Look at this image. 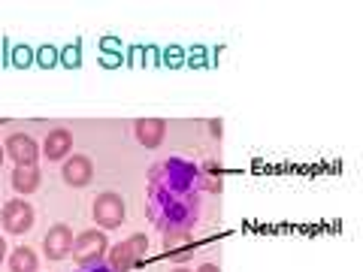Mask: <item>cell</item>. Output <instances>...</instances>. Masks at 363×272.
<instances>
[{
  "instance_id": "7c38bea8",
  "label": "cell",
  "mask_w": 363,
  "mask_h": 272,
  "mask_svg": "<svg viewBox=\"0 0 363 272\" xmlns=\"http://www.w3.org/2000/svg\"><path fill=\"white\" fill-rule=\"evenodd\" d=\"M40 260L33 254V248L21 245V248H13V254H9V272H37Z\"/></svg>"
},
{
  "instance_id": "ba28073f",
  "label": "cell",
  "mask_w": 363,
  "mask_h": 272,
  "mask_svg": "<svg viewBox=\"0 0 363 272\" xmlns=\"http://www.w3.org/2000/svg\"><path fill=\"white\" fill-rule=\"evenodd\" d=\"M61 176H64V181L70 188H85L91 181V176H94V164H91L85 154H73V157H67L64 161Z\"/></svg>"
},
{
  "instance_id": "ac0fdd59",
  "label": "cell",
  "mask_w": 363,
  "mask_h": 272,
  "mask_svg": "<svg viewBox=\"0 0 363 272\" xmlns=\"http://www.w3.org/2000/svg\"><path fill=\"white\" fill-rule=\"evenodd\" d=\"M4 260H6V239L0 236V264H4Z\"/></svg>"
},
{
  "instance_id": "52a82bcc",
  "label": "cell",
  "mask_w": 363,
  "mask_h": 272,
  "mask_svg": "<svg viewBox=\"0 0 363 272\" xmlns=\"http://www.w3.org/2000/svg\"><path fill=\"white\" fill-rule=\"evenodd\" d=\"M6 154L16 161V166H37V157H40V145L33 142V136L25 133H13L6 140Z\"/></svg>"
},
{
  "instance_id": "30bf717a",
  "label": "cell",
  "mask_w": 363,
  "mask_h": 272,
  "mask_svg": "<svg viewBox=\"0 0 363 272\" xmlns=\"http://www.w3.org/2000/svg\"><path fill=\"white\" fill-rule=\"evenodd\" d=\"M70 149H73V133L67 128L49 130V136H45V142H43V154L49 157V161H64Z\"/></svg>"
},
{
  "instance_id": "e0dca14e",
  "label": "cell",
  "mask_w": 363,
  "mask_h": 272,
  "mask_svg": "<svg viewBox=\"0 0 363 272\" xmlns=\"http://www.w3.org/2000/svg\"><path fill=\"white\" fill-rule=\"evenodd\" d=\"M209 130L212 136H221V121H209Z\"/></svg>"
},
{
  "instance_id": "8992f818",
  "label": "cell",
  "mask_w": 363,
  "mask_h": 272,
  "mask_svg": "<svg viewBox=\"0 0 363 272\" xmlns=\"http://www.w3.org/2000/svg\"><path fill=\"white\" fill-rule=\"evenodd\" d=\"M73 230L67 224H55L49 233H45V239H43V251L49 260H64L67 254L73 251Z\"/></svg>"
},
{
  "instance_id": "44dd1931",
  "label": "cell",
  "mask_w": 363,
  "mask_h": 272,
  "mask_svg": "<svg viewBox=\"0 0 363 272\" xmlns=\"http://www.w3.org/2000/svg\"><path fill=\"white\" fill-rule=\"evenodd\" d=\"M173 272H188V269H173Z\"/></svg>"
},
{
  "instance_id": "5b68a950",
  "label": "cell",
  "mask_w": 363,
  "mask_h": 272,
  "mask_svg": "<svg viewBox=\"0 0 363 272\" xmlns=\"http://www.w3.org/2000/svg\"><path fill=\"white\" fill-rule=\"evenodd\" d=\"M91 212H94V224H100L104 230H116L124 221V200H121V194L106 191V194H100L94 200V209Z\"/></svg>"
},
{
  "instance_id": "5bb4252c",
  "label": "cell",
  "mask_w": 363,
  "mask_h": 272,
  "mask_svg": "<svg viewBox=\"0 0 363 272\" xmlns=\"http://www.w3.org/2000/svg\"><path fill=\"white\" fill-rule=\"evenodd\" d=\"M18 67H28L33 61V52L28 49V45H16V58H13Z\"/></svg>"
},
{
  "instance_id": "2e32d148",
  "label": "cell",
  "mask_w": 363,
  "mask_h": 272,
  "mask_svg": "<svg viewBox=\"0 0 363 272\" xmlns=\"http://www.w3.org/2000/svg\"><path fill=\"white\" fill-rule=\"evenodd\" d=\"M79 272H116V269H112L109 264H94V266H82Z\"/></svg>"
},
{
  "instance_id": "d6986e66",
  "label": "cell",
  "mask_w": 363,
  "mask_h": 272,
  "mask_svg": "<svg viewBox=\"0 0 363 272\" xmlns=\"http://www.w3.org/2000/svg\"><path fill=\"white\" fill-rule=\"evenodd\" d=\"M197 272H221V269H218V266H215V264H203V266H200Z\"/></svg>"
},
{
  "instance_id": "4fadbf2b",
  "label": "cell",
  "mask_w": 363,
  "mask_h": 272,
  "mask_svg": "<svg viewBox=\"0 0 363 272\" xmlns=\"http://www.w3.org/2000/svg\"><path fill=\"white\" fill-rule=\"evenodd\" d=\"M37 55H40L37 61H40L43 67H52V64H58V49H55V45H43V49H40Z\"/></svg>"
},
{
  "instance_id": "9c48e42d",
  "label": "cell",
  "mask_w": 363,
  "mask_h": 272,
  "mask_svg": "<svg viewBox=\"0 0 363 272\" xmlns=\"http://www.w3.org/2000/svg\"><path fill=\"white\" fill-rule=\"evenodd\" d=\"M133 130H136V140H140L145 149H157V145L164 142V136H167V121H161V118H140L133 124Z\"/></svg>"
},
{
  "instance_id": "7a4b0ae2",
  "label": "cell",
  "mask_w": 363,
  "mask_h": 272,
  "mask_svg": "<svg viewBox=\"0 0 363 272\" xmlns=\"http://www.w3.org/2000/svg\"><path fill=\"white\" fill-rule=\"evenodd\" d=\"M109 251V239L104 230H85L79 233L73 239V260L79 264V269L82 266H94V264H104V257Z\"/></svg>"
},
{
  "instance_id": "3957f363",
  "label": "cell",
  "mask_w": 363,
  "mask_h": 272,
  "mask_svg": "<svg viewBox=\"0 0 363 272\" xmlns=\"http://www.w3.org/2000/svg\"><path fill=\"white\" fill-rule=\"evenodd\" d=\"M145 248H149V239H145L143 233L130 236V239L118 242V245L109 251V266L116 269V272H130V269L145 257Z\"/></svg>"
},
{
  "instance_id": "9a60e30c",
  "label": "cell",
  "mask_w": 363,
  "mask_h": 272,
  "mask_svg": "<svg viewBox=\"0 0 363 272\" xmlns=\"http://www.w3.org/2000/svg\"><path fill=\"white\" fill-rule=\"evenodd\" d=\"M64 64L67 67H79V42L67 45V49H64Z\"/></svg>"
},
{
  "instance_id": "6da1fadb",
  "label": "cell",
  "mask_w": 363,
  "mask_h": 272,
  "mask_svg": "<svg viewBox=\"0 0 363 272\" xmlns=\"http://www.w3.org/2000/svg\"><path fill=\"white\" fill-rule=\"evenodd\" d=\"M218 188L221 181H215L203 166L169 157L149 176V218L161 230H194L203 215V194Z\"/></svg>"
},
{
  "instance_id": "8fae6325",
  "label": "cell",
  "mask_w": 363,
  "mask_h": 272,
  "mask_svg": "<svg viewBox=\"0 0 363 272\" xmlns=\"http://www.w3.org/2000/svg\"><path fill=\"white\" fill-rule=\"evenodd\" d=\"M13 188L16 194H33V191L40 188V169L37 166H16L13 173Z\"/></svg>"
},
{
  "instance_id": "277c9868",
  "label": "cell",
  "mask_w": 363,
  "mask_h": 272,
  "mask_svg": "<svg viewBox=\"0 0 363 272\" xmlns=\"http://www.w3.org/2000/svg\"><path fill=\"white\" fill-rule=\"evenodd\" d=\"M0 224H4L6 233L13 236H25L28 230H33V209L28 200H9L4 212H0Z\"/></svg>"
},
{
  "instance_id": "ffe728a7",
  "label": "cell",
  "mask_w": 363,
  "mask_h": 272,
  "mask_svg": "<svg viewBox=\"0 0 363 272\" xmlns=\"http://www.w3.org/2000/svg\"><path fill=\"white\" fill-rule=\"evenodd\" d=\"M4 157H6V149H4V145H0V166H4Z\"/></svg>"
}]
</instances>
